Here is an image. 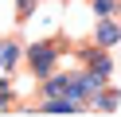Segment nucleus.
Segmentation results:
<instances>
[{
	"instance_id": "obj_1",
	"label": "nucleus",
	"mask_w": 121,
	"mask_h": 117,
	"mask_svg": "<svg viewBox=\"0 0 121 117\" xmlns=\"http://www.w3.org/2000/svg\"><path fill=\"white\" fill-rule=\"evenodd\" d=\"M27 59H31V70H35L39 78H51V70H55V47H51V43L31 47V55H27Z\"/></svg>"
},
{
	"instance_id": "obj_2",
	"label": "nucleus",
	"mask_w": 121,
	"mask_h": 117,
	"mask_svg": "<svg viewBox=\"0 0 121 117\" xmlns=\"http://www.w3.org/2000/svg\"><path fill=\"white\" fill-rule=\"evenodd\" d=\"M117 39H121V27L109 20V16H102V23H98V43H102V47H113Z\"/></svg>"
},
{
	"instance_id": "obj_3",
	"label": "nucleus",
	"mask_w": 121,
	"mask_h": 117,
	"mask_svg": "<svg viewBox=\"0 0 121 117\" xmlns=\"http://www.w3.org/2000/svg\"><path fill=\"white\" fill-rule=\"evenodd\" d=\"M94 12L98 16H113L117 12V0H94Z\"/></svg>"
},
{
	"instance_id": "obj_4",
	"label": "nucleus",
	"mask_w": 121,
	"mask_h": 117,
	"mask_svg": "<svg viewBox=\"0 0 121 117\" xmlns=\"http://www.w3.org/2000/svg\"><path fill=\"white\" fill-rule=\"evenodd\" d=\"M4 105H8V94H4V90H0V109H4Z\"/></svg>"
}]
</instances>
